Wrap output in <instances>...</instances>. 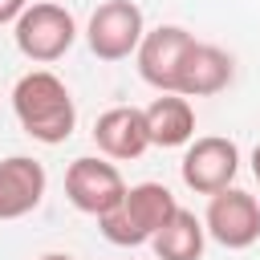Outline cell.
<instances>
[{
  "mask_svg": "<svg viewBox=\"0 0 260 260\" xmlns=\"http://www.w3.org/2000/svg\"><path fill=\"white\" fill-rule=\"evenodd\" d=\"M12 114H16L20 130L45 146L65 142L77 126L73 93L53 69H32L12 85Z\"/></svg>",
  "mask_w": 260,
  "mask_h": 260,
  "instance_id": "6da1fadb",
  "label": "cell"
},
{
  "mask_svg": "<svg viewBox=\"0 0 260 260\" xmlns=\"http://www.w3.org/2000/svg\"><path fill=\"white\" fill-rule=\"evenodd\" d=\"M179 199L171 195V187L162 183H134L126 187V195L106 211L98 215V228L110 244L118 248H138V244H150L154 232L175 215Z\"/></svg>",
  "mask_w": 260,
  "mask_h": 260,
  "instance_id": "7a4b0ae2",
  "label": "cell"
},
{
  "mask_svg": "<svg viewBox=\"0 0 260 260\" xmlns=\"http://www.w3.org/2000/svg\"><path fill=\"white\" fill-rule=\"evenodd\" d=\"M12 41H16L20 57H28L32 65H53V61H61V57L73 49V41H77V20H73L69 8L41 0V4H28V8L16 16Z\"/></svg>",
  "mask_w": 260,
  "mask_h": 260,
  "instance_id": "3957f363",
  "label": "cell"
},
{
  "mask_svg": "<svg viewBox=\"0 0 260 260\" xmlns=\"http://www.w3.org/2000/svg\"><path fill=\"white\" fill-rule=\"evenodd\" d=\"M142 32H146V16L134 0H106V4L93 8L89 24H85V41H89V53L98 61L134 57Z\"/></svg>",
  "mask_w": 260,
  "mask_h": 260,
  "instance_id": "277c9868",
  "label": "cell"
},
{
  "mask_svg": "<svg viewBox=\"0 0 260 260\" xmlns=\"http://www.w3.org/2000/svg\"><path fill=\"white\" fill-rule=\"evenodd\" d=\"M203 228L219 248L244 252L260 240V199L240 191V187H223L207 199L203 211Z\"/></svg>",
  "mask_w": 260,
  "mask_h": 260,
  "instance_id": "5b68a950",
  "label": "cell"
},
{
  "mask_svg": "<svg viewBox=\"0 0 260 260\" xmlns=\"http://www.w3.org/2000/svg\"><path fill=\"white\" fill-rule=\"evenodd\" d=\"M236 171H240V146L223 134L191 138L183 150V162H179V175L195 195H215V191L232 187Z\"/></svg>",
  "mask_w": 260,
  "mask_h": 260,
  "instance_id": "8992f818",
  "label": "cell"
},
{
  "mask_svg": "<svg viewBox=\"0 0 260 260\" xmlns=\"http://www.w3.org/2000/svg\"><path fill=\"white\" fill-rule=\"evenodd\" d=\"M65 195H69V203L77 211H85V215L98 219V215H106L126 195V179H122V171L114 162L93 158V154H81L65 171Z\"/></svg>",
  "mask_w": 260,
  "mask_h": 260,
  "instance_id": "52a82bcc",
  "label": "cell"
},
{
  "mask_svg": "<svg viewBox=\"0 0 260 260\" xmlns=\"http://www.w3.org/2000/svg\"><path fill=\"white\" fill-rule=\"evenodd\" d=\"M191 32L179 28V24H158V28H146L134 57H138V73L146 85H154L158 93H175V81H179V65L191 49Z\"/></svg>",
  "mask_w": 260,
  "mask_h": 260,
  "instance_id": "ba28073f",
  "label": "cell"
},
{
  "mask_svg": "<svg viewBox=\"0 0 260 260\" xmlns=\"http://www.w3.org/2000/svg\"><path fill=\"white\" fill-rule=\"evenodd\" d=\"M45 187H49V175L32 154L0 158V223L37 211L45 199Z\"/></svg>",
  "mask_w": 260,
  "mask_h": 260,
  "instance_id": "9c48e42d",
  "label": "cell"
},
{
  "mask_svg": "<svg viewBox=\"0 0 260 260\" xmlns=\"http://www.w3.org/2000/svg\"><path fill=\"white\" fill-rule=\"evenodd\" d=\"M232 77H236V65H232V57L219 45L191 41V49H187V57L179 65L175 93H183V98H211V93L228 89Z\"/></svg>",
  "mask_w": 260,
  "mask_h": 260,
  "instance_id": "30bf717a",
  "label": "cell"
},
{
  "mask_svg": "<svg viewBox=\"0 0 260 260\" xmlns=\"http://www.w3.org/2000/svg\"><path fill=\"white\" fill-rule=\"evenodd\" d=\"M93 142L106 158H118V162H130L138 154L150 150V134H146V118L138 106H114L106 114H98L93 122Z\"/></svg>",
  "mask_w": 260,
  "mask_h": 260,
  "instance_id": "8fae6325",
  "label": "cell"
},
{
  "mask_svg": "<svg viewBox=\"0 0 260 260\" xmlns=\"http://www.w3.org/2000/svg\"><path fill=\"white\" fill-rule=\"evenodd\" d=\"M146 134H150V146H187L195 138V110H191V98L183 93H158L146 110Z\"/></svg>",
  "mask_w": 260,
  "mask_h": 260,
  "instance_id": "7c38bea8",
  "label": "cell"
},
{
  "mask_svg": "<svg viewBox=\"0 0 260 260\" xmlns=\"http://www.w3.org/2000/svg\"><path fill=\"white\" fill-rule=\"evenodd\" d=\"M203 244H207V228L187 207H175V215L150 240V248H154L158 260H199L203 256Z\"/></svg>",
  "mask_w": 260,
  "mask_h": 260,
  "instance_id": "4fadbf2b",
  "label": "cell"
},
{
  "mask_svg": "<svg viewBox=\"0 0 260 260\" xmlns=\"http://www.w3.org/2000/svg\"><path fill=\"white\" fill-rule=\"evenodd\" d=\"M28 8V0H0V24H16V16Z\"/></svg>",
  "mask_w": 260,
  "mask_h": 260,
  "instance_id": "5bb4252c",
  "label": "cell"
},
{
  "mask_svg": "<svg viewBox=\"0 0 260 260\" xmlns=\"http://www.w3.org/2000/svg\"><path fill=\"white\" fill-rule=\"evenodd\" d=\"M252 175H256V183H260V142L252 146Z\"/></svg>",
  "mask_w": 260,
  "mask_h": 260,
  "instance_id": "9a60e30c",
  "label": "cell"
},
{
  "mask_svg": "<svg viewBox=\"0 0 260 260\" xmlns=\"http://www.w3.org/2000/svg\"><path fill=\"white\" fill-rule=\"evenodd\" d=\"M41 260H73V256H69V252H45Z\"/></svg>",
  "mask_w": 260,
  "mask_h": 260,
  "instance_id": "2e32d148",
  "label": "cell"
}]
</instances>
